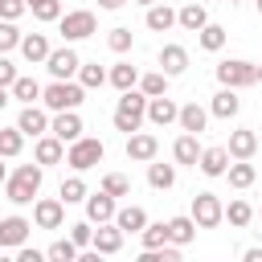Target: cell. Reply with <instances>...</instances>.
Here are the masks:
<instances>
[{
  "instance_id": "obj_1",
  "label": "cell",
  "mask_w": 262,
  "mask_h": 262,
  "mask_svg": "<svg viewBox=\"0 0 262 262\" xmlns=\"http://www.w3.org/2000/svg\"><path fill=\"white\" fill-rule=\"evenodd\" d=\"M41 180H45V168H41V164H20V168L4 180V196H8L12 205H29V201H37Z\"/></svg>"
},
{
  "instance_id": "obj_2",
  "label": "cell",
  "mask_w": 262,
  "mask_h": 262,
  "mask_svg": "<svg viewBox=\"0 0 262 262\" xmlns=\"http://www.w3.org/2000/svg\"><path fill=\"white\" fill-rule=\"evenodd\" d=\"M143 119H147V98H143L139 90H127V94H119V106H115V131H127V135H135V131L143 127Z\"/></svg>"
},
{
  "instance_id": "obj_3",
  "label": "cell",
  "mask_w": 262,
  "mask_h": 262,
  "mask_svg": "<svg viewBox=\"0 0 262 262\" xmlns=\"http://www.w3.org/2000/svg\"><path fill=\"white\" fill-rule=\"evenodd\" d=\"M82 98H86V90H82L78 82H49V86H41V102H45V111H53V115L78 111Z\"/></svg>"
},
{
  "instance_id": "obj_4",
  "label": "cell",
  "mask_w": 262,
  "mask_h": 262,
  "mask_svg": "<svg viewBox=\"0 0 262 262\" xmlns=\"http://www.w3.org/2000/svg\"><path fill=\"white\" fill-rule=\"evenodd\" d=\"M94 29H98V20H94V12H90V8H74V12H61V20H57V33H61V41H66V45L94 37Z\"/></svg>"
},
{
  "instance_id": "obj_5",
  "label": "cell",
  "mask_w": 262,
  "mask_h": 262,
  "mask_svg": "<svg viewBox=\"0 0 262 262\" xmlns=\"http://www.w3.org/2000/svg\"><path fill=\"white\" fill-rule=\"evenodd\" d=\"M217 82H221L225 90H246V86H254V82H258V70H254V61L229 57V61H221V66H217Z\"/></svg>"
},
{
  "instance_id": "obj_6",
  "label": "cell",
  "mask_w": 262,
  "mask_h": 262,
  "mask_svg": "<svg viewBox=\"0 0 262 262\" xmlns=\"http://www.w3.org/2000/svg\"><path fill=\"white\" fill-rule=\"evenodd\" d=\"M102 156H106L102 139H90V135H82L78 143H70V147H66V164H70L74 172H86V168L102 164Z\"/></svg>"
},
{
  "instance_id": "obj_7",
  "label": "cell",
  "mask_w": 262,
  "mask_h": 262,
  "mask_svg": "<svg viewBox=\"0 0 262 262\" xmlns=\"http://www.w3.org/2000/svg\"><path fill=\"white\" fill-rule=\"evenodd\" d=\"M192 221H196V229H213V225H221L225 221V205H221V196L217 192H196L192 196V213H188Z\"/></svg>"
},
{
  "instance_id": "obj_8",
  "label": "cell",
  "mask_w": 262,
  "mask_h": 262,
  "mask_svg": "<svg viewBox=\"0 0 262 262\" xmlns=\"http://www.w3.org/2000/svg\"><path fill=\"white\" fill-rule=\"evenodd\" d=\"M78 66H82V57H78L74 45H61V49H53V53L45 57V70L53 74V82H70V78L78 74Z\"/></svg>"
},
{
  "instance_id": "obj_9",
  "label": "cell",
  "mask_w": 262,
  "mask_h": 262,
  "mask_svg": "<svg viewBox=\"0 0 262 262\" xmlns=\"http://www.w3.org/2000/svg\"><path fill=\"white\" fill-rule=\"evenodd\" d=\"M29 229H33V221L20 217V213L0 217V250H20V246H29Z\"/></svg>"
},
{
  "instance_id": "obj_10",
  "label": "cell",
  "mask_w": 262,
  "mask_h": 262,
  "mask_svg": "<svg viewBox=\"0 0 262 262\" xmlns=\"http://www.w3.org/2000/svg\"><path fill=\"white\" fill-rule=\"evenodd\" d=\"M82 131H86V127H82V115H78V111H61V115H53V119H49V135H53V139H61L66 147H70V143H78V139H82Z\"/></svg>"
},
{
  "instance_id": "obj_11",
  "label": "cell",
  "mask_w": 262,
  "mask_h": 262,
  "mask_svg": "<svg viewBox=\"0 0 262 262\" xmlns=\"http://www.w3.org/2000/svg\"><path fill=\"white\" fill-rule=\"evenodd\" d=\"M61 221H66V205H61L57 196L33 201V225H37V229H61Z\"/></svg>"
},
{
  "instance_id": "obj_12",
  "label": "cell",
  "mask_w": 262,
  "mask_h": 262,
  "mask_svg": "<svg viewBox=\"0 0 262 262\" xmlns=\"http://www.w3.org/2000/svg\"><path fill=\"white\" fill-rule=\"evenodd\" d=\"M156 151H160V139H156L151 131H135V135H127V160H135V164H151Z\"/></svg>"
},
{
  "instance_id": "obj_13",
  "label": "cell",
  "mask_w": 262,
  "mask_h": 262,
  "mask_svg": "<svg viewBox=\"0 0 262 262\" xmlns=\"http://www.w3.org/2000/svg\"><path fill=\"white\" fill-rule=\"evenodd\" d=\"M16 131L41 139V135H49V115H45L41 106H20V115H16Z\"/></svg>"
},
{
  "instance_id": "obj_14",
  "label": "cell",
  "mask_w": 262,
  "mask_h": 262,
  "mask_svg": "<svg viewBox=\"0 0 262 262\" xmlns=\"http://www.w3.org/2000/svg\"><path fill=\"white\" fill-rule=\"evenodd\" d=\"M115 213H119L115 196H106V192L86 196V221H90V225H106V221H115Z\"/></svg>"
},
{
  "instance_id": "obj_15",
  "label": "cell",
  "mask_w": 262,
  "mask_h": 262,
  "mask_svg": "<svg viewBox=\"0 0 262 262\" xmlns=\"http://www.w3.org/2000/svg\"><path fill=\"white\" fill-rule=\"evenodd\" d=\"M188 70V49L184 45H164L160 49V74L164 78H180Z\"/></svg>"
},
{
  "instance_id": "obj_16",
  "label": "cell",
  "mask_w": 262,
  "mask_h": 262,
  "mask_svg": "<svg viewBox=\"0 0 262 262\" xmlns=\"http://www.w3.org/2000/svg\"><path fill=\"white\" fill-rule=\"evenodd\" d=\"M61 160H66V143H61V139H53V135H41V139L33 143V164L49 168V164H61Z\"/></svg>"
},
{
  "instance_id": "obj_17",
  "label": "cell",
  "mask_w": 262,
  "mask_h": 262,
  "mask_svg": "<svg viewBox=\"0 0 262 262\" xmlns=\"http://www.w3.org/2000/svg\"><path fill=\"white\" fill-rule=\"evenodd\" d=\"M90 250H98L102 258L119 254V250H123V233H119V225H115V221L98 225V229H94V242H90Z\"/></svg>"
},
{
  "instance_id": "obj_18",
  "label": "cell",
  "mask_w": 262,
  "mask_h": 262,
  "mask_svg": "<svg viewBox=\"0 0 262 262\" xmlns=\"http://www.w3.org/2000/svg\"><path fill=\"white\" fill-rule=\"evenodd\" d=\"M176 123H180V131H184V135H201V131L209 127V111H205V106H196V102H184V106H180V115H176Z\"/></svg>"
},
{
  "instance_id": "obj_19",
  "label": "cell",
  "mask_w": 262,
  "mask_h": 262,
  "mask_svg": "<svg viewBox=\"0 0 262 262\" xmlns=\"http://www.w3.org/2000/svg\"><path fill=\"white\" fill-rule=\"evenodd\" d=\"M229 160H250L254 151H258V135L250 131V127H237V131H229Z\"/></svg>"
},
{
  "instance_id": "obj_20",
  "label": "cell",
  "mask_w": 262,
  "mask_h": 262,
  "mask_svg": "<svg viewBox=\"0 0 262 262\" xmlns=\"http://www.w3.org/2000/svg\"><path fill=\"white\" fill-rule=\"evenodd\" d=\"M106 82H111L119 94H127V90H135V86H139V70H135L131 61H115V66L106 70Z\"/></svg>"
},
{
  "instance_id": "obj_21",
  "label": "cell",
  "mask_w": 262,
  "mask_h": 262,
  "mask_svg": "<svg viewBox=\"0 0 262 262\" xmlns=\"http://www.w3.org/2000/svg\"><path fill=\"white\" fill-rule=\"evenodd\" d=\"M176 115H180V106L164 94V98H147V123L151 127H168V123H176Z\"/></svg>"
},
{
  "instance_id": "obj_22",
  "label": "cell",
  "mask_w": 262,
  "mask_h": 262,
  "mask_svg": "<svg viewBox=\"0 0 262 262\" xmlns=\"http://www.w3.org/2000/svg\"><path fill=\"white\" fill-rule=\"evenodd\" d=\"M176 25L184 29V33H201L205 25H209V12H205V4H196V0H188L180 12H176Z\"/></svg>"
},
{
  "instance_id": "obj_23",
  "label": "cell",
  "mask_w": 262,
  "mask_h": 262,
  "mask_svg": "<svg viewBox=\"0 0 262 262\" xmlns=\"http://www.w3.org/2000/svg\"><path fill=\"white\" fill-rule=\"evenodd\" d=\"M20 53H25L29 66H37V61H45L53 49H49V37H45V33H25V37H20Z\"/></svg>"
},
{
  "instance_id": "obj_24",
  "label": "cell",
  "mask_w": 262,
  "mask_h": 262,
  "mask_svg": "<svg viewBox=\"0 0 262 262\" xmlns=\"http://www.w3.org/2000/svg\"><path fill=\"white\" fill-rule=\"evenodd\" d=\"M196 168H201L205 176H225V168H229V151H225V147H201Z\"/></svg>"
},
{
  "instance_id": "obj_25",
  "label": "cell",
  "mask_w": 262,
  "mask_h": 262,
  "mask_svg": "<svg viewBox=\"0 0 262 262\" xmlns=\"http://www.w3.org/2000/svg\"><path fill=\"white\" fill-rule=\"evenodd\" d=\"M192 237H196V221H192L188 213H180V217H172V221H168V246H176V250H180V246H188Z\"/></svg>"
},
{
  "instance_id": "obj_26",
  "label": "cell",
  "mask_w": 262,
  "mask_h": 262,
  "mask_svg": "<svg viewBox=\"0 0 262 262\" xmlns=\"http://www.w3.org/2000/svg\"><path fill=\"white\" fill-rule=\"evenodd\" d=\"M237 111H242V98H237V90H225V86H221V90L213 94V102H209V115H217V119H233Z\"/></svg>"
},
{
  "instance_id": "obj_27",
  "label": "cell",
  "mask_w": 262,
  "mask_h": 262,
  "mask_svg": "<svg viewBox=\"0 0 262 262\" xmlns=\"http://www.w3.org/2000/svg\"><path fill=\"white\" fill-rule=\"evenodd\" d=\"M115 225H119V233H123V237H127V233H143L147 213H143L139 205H127V209H119V213H115Z\"/></svg>"
},
{
  "instance_id": "obj_28",
  "label": "cell",
  "mask_w": 262,
  "mask_h": 262,
  "mask_svg": "<svg viewBox=\"0 0 262 262\" xmlns=\"http://www.w3.org/2000/svg\"><path fill=\"white\" fill-rule=\"evenodd\" d=\"M8 94H12L16 102H25V106H37V102H41V82H37V78H25V74H20V78H16L12 86H8Z\"/></svg>"
},
{
  "instance_id": "obj_29",
  "label": "cell",
  "mask_w": 262,
  "mask_h": 262,
  "mask_svg": "<svg viewBox=\"0 0 262 262\" xmlns=\"http://www.w3.org/2000/svg\"><path fill=\"white\" fill-rule=\"evenodd\" d=\"M225 176H229V188H250V184L258 180V168H254L250 160H229Z\"/></svg>"
},
{
  "instance_id": "obj_30",
  "label": "cell",
  "mask_w": 262,
  "mask_h": 262,
  "mask_svg": "<svg viewBox=\"0 0 262 262\" xmlns=\"http://www.w3.org/2000/svg\"><path fill=\"white\" fill-rule=\"evenodd\" d=\"M172 160L196 168V160H201V143H196V135H180V139L172 143Z\"/></svg>"
},
{
  "instance_id": "obj_31",
  "label": "cell",
  "mask_w": 262,
  "mask_h": 262,
  "mask_svg": "<svg viewBox=\"0 0 262 262\" xmlns=\"http://www.w3.org/2000/svg\"><path fill=\"white\" fill-rule=\"evenodd\" d=\"M143 25H147L151 33H168V29L176 25V12H172L168 4H151V8H147V16H143Z\"/></svg>"
},
{
  "instance_id": "obj_32",
  "label": "cell",
  "mask_w": 262,
  "mask_h": 262,
  "mask_svg": "<svg viewBox=\"0 0 262 262\" xmlns=\"http://www.w3.org/2000/svg\"><path fill=\"white\" fill-rule=\"evenodd\" d=\"M147 184L151 188H160V192H168L172 184H176V164H147Z\"/></svg>"
},
{
  "instance_id": "obj_33",
  "label": "cell",
  "mask_w": 262,
  "mask_h": 262,
  "mask_svg": "<svg viewBox=\"0 0 262 262\" xmlns=\"http://www.w3.org/2000/svg\"><path fill=\"white\" fill-rule=\"evenodd\" d=\"M139 242H143V250H164L168 246V221H147Z\"/></svg>"
},
{
  "instance_id": "obj_34",
  "label": "cell",
  "mask_w": 262,
  "mask_h": 262,
  "mask_svg": "<svg viewBox=\"0 0 262 262\" xmlns=\"http://www.w3.org/2000/svg\"><path fill=\"white\" fill-rule=\"evenodd\" d=\"M139 94H143V98H164V94H168V78H164L160 70L139 74Z\"/></svg>"
},
{
  "instance_id": "obj_35",
  "label": "cell",
  "mask_w": 262,
  "mask_h": 262,
  "mask_svg": "<svg viewBox=\"0 0 262 262\" xmlns=\"http://www.w3.org/2000/svg\"><path fill=\"white\" fill-rule=\"evenodd\" d=\"M25 8H29L37 20H45V25L61 20V0H25Z\"/></svg>"
},
{
  "instance_id": "obj_36",
  "label": "cell",
  "mask_w": 262,
  "mask_h": 262,
  "mask_svg": "<svg viewBox=\"0 0 262 262\" xmlns=\"http://www.w3.org/2000/svg\"><path fill=\"white\" fill-rule=\"evenodd\" d=\"M225 37H229V33H225L221 25H213V20H209V25L196 33V41H201V49H205V53H217V49L225 45Z\"/></svg>"
},
{
  "instance_id": "obj_37",
  "label": "cell",
  "mask_w": 262,
  "mask_h": 262,
  "mask_svg": "<svg viewBox=\"0 0 262 262\" xmlns=\"http://www.w3.org/2000/svg\"><path fill=\"white\" fill-rule=\"evenodd\" d=\"M106 82V70L98 66V61H82L78 66V86L82 90H94V86H102Z\"/></svg>"
},
{
  "instance_id": "obj_38",
  "label": "cell",
  "mask_w": 262,
  "mask_h": 262,
  "mask_svg": "<svg viewBox=\"0 0 262 262\" xmlns=\"http://www.w3.org/2000/svg\"><path fill=\"white\" fill-rule=\"evenodd\" d=\"M61 205H78V201H86V180L74 172V176H66L61 180V196H57Z\"/></svg>"
},
{
  "instance_id": "obj_39",
  "label": "cell",
  "mask_w": 262,
  "mask_h": 262,
  "mask_svg": "<svg viewBox=\"0 0 262 262\" xmlns=\"http://www.w3.org/2000/svg\"><path fill=\"white\" fill-rule=\"evenodd\" d=\"M20 147H25V135H20L16 127H0V160L20 156Z\"/></svg>"
},
{
  "instance_id": "obj_40",
  "label": "cell",
  "mask_w": 262,
  "mask_h": 262,
  "mask_svg": "<svg viewBox=\"0 0 262 262\" xmlns=\"http://www.w3.org/2000/svg\"><path fill=\"white\" fill-rule=\"evenodd\" d=\"M98 192H106V196H115V201H119V196H131V180H127L123 172H106Z\"/></svg>"
},
{
  "instance_id": "obj_41",
  "label": "cell",
  "mask_w": 262,
  "mask_h": 262,
  "mask_svg": "<svg viewBox=\"0 0 262 262\" xmlns=\"http://www.w3.org/2000/svg\"><path fill=\"white\" fill-rule=\"evenodd\" d=\"M225 221L237 225V229L250 225V221H254V205H250V201H229V205H225Z\"/></svg>"
},
{
  "instance_id": "obj_42",
  "label": "cell",
  "mask_w": 262,
  "mask_h": 262,
  "mask_svg": "<svg viewBox=\"0 0 262 262\" xmlns=\"http://www.w3.org/2000/svg\"><path fill=\"white\" fill-rule=\"evenodd\" d=\"M78 258V246L70 242V237H61V242H53L49 250H45V262H74Z\"/></svg>"
},
{
  "instance_id": "obj_43",
  "label": "cell",
  "mask_w": 262,
  "mask_h": 262,
  "mask_svg": "<svg viewBox=\"0 0 262 262\" xmlns=\"http://www.w3.org/2000/svg\"><path fill=\"white\" fill-rule=\"evenodd\" d=\"M70 242H74L78 250H90V242H94V225H90V221H74V225H70Z\"/></svg>"
},
{
  "instance_id": "obj_44",
  "label": "cell",
  "mask_w": 262,
  "mask_h": 262,
  "mask_svg": "<svg viewBox=\"0 0 262 262\" xmlns=\"http://www.w3.org/2000/svg\"><path fill=\"white\" fill-rule=\"evenodd\" d=\"M20 37H25V33H20L16 25H8V20H0V57H4L8 49H20Z\"/></svg>"
},
{
  "instance_id": "obj_45",
  "label": "cell",
  "mask_w": 262,
  "mask_h": 262,
  "mask_svg": "<svg viewBox=\"0 0 262 262\" xmlns=\"http://www.w3.org/2000/svg\"><path fill=\"white\" fill-rule=\"evenodd\" d=\"M135 262H184V258H180L176 246H164V250H143Z\"/></svg>"
},
{
  "instance_id": "obj_46",
  "label": "cell",
  "mask_w": 262,
  "mask_h": 262,
  "mask_svg": "<svg viewBox=\"0 0 262 262\" xmlns=\"http://www.w3.org/2000/svg\"><path fill=\"white\" fill-rule=\"evenodd\" d=\"M106 45H111L115 53H127V49H131V29H123V25L111 29V33H106Z\"/></svg>"
},
{
  "instance_id": "obj_47",
  "label": "cell",
  "mask_w": 262,
  "mask_h": 262,
  "mask_svg": "<svg viewBox=\"0 0 262 262\" xmlns=\"http://www.w3.org/2000/svg\"><path fill=\"white\" fill-rule=\"evenodd\" d=\"M29 8H25V0H0V20H8V25H16L20 16H25Z\"/></svg>"
},
{
  "instance_id": "obj_48",
  "label": "cell",
  "mask_w": 262,
  "mask_h": 262,
  "mask_svg": "<svg viewBox=\"0 0 262 262\" xmlns=\"http://www.w3.org/2000/svg\"><path fill=\"white\" fill-rule=\"evenodd\" d=\"M16 78H20V74H16V66H12L8 57H0V90H8Z\"/></svg>"
},
{
  "instance_id": "obj_49",
  "label": "cell",
  "mask_w": 262,
  "mask_h": 262,
  "mask_svg": "<svg viewBox=\"0 0 262 262\" xmlns=\"http://www.w3.org/2000/svg\"><path fill=\"white\" fill-rule=\"evenodd\" d=\"M12 262H45V250H33V246H20Z\"/></svg>"
},
{
  "instance_id": "obj_50",
  "label": "cell",
  "mask_w": 262,
  "mask_h": 262,
  "mask_svg": "<svg viewBox=\"0 0 262 262\" xmlns=\"http://www.w3.org/2000/svg\"><path fill=\"white\" fill-rule=\"evenodd\" d=\"M74 262H102V254H98V250H78Z\"/></svg>"
},
{
  "instance_id": "obj_51",
  "label": "cell",
  "mask_w": 262,
  "mask_h": 262,
  "mask_svg": "<svg viewBox=\"0 0 262 262\" xmlns=\"http://www.w3.org/2000/svg\"><path fill=\"white\" fill-rule=\"evenodd\" d=\"M242 262H262V246H250V250L242 254Z\"/></svg>"
},
{
  "instance_id": "obj_52",
  "label": "cell",
  "mask_w": 262,
  "mask_h": 262,
  "mask_svg": "<svg viewBox=\"0 0 262 262\" xmlns=\"http://www.w3.org/2000/svg\"><path fill=\"white\" fill-rule=\"evenodd\" d=\"M127 0H98V8H106V12H115V8H123Z\"/></svg>"
},
{
  "instance_id": "obj_53",
  "label": "cell",
  "mask_w": 262,
  "mask_h": 262,
  "mask_svg": "<svg viewBox=\"0 0 262 262\" xmlns=\"http://www.w3.org/2000/svg\"><path fill=\"white\" fill-rule=\"evenodd\" d=\"M8 102H12V94H8V90H0V111H4Z\"/></svg>"
},
{
  "instance_id": "obj_54",
  "label": "cell",
  "mask_w": 262,
  "mask_h": 262,
  "mask_svg": "<svg viewBox=\"0 0 262 262\" xmlns=\"http://www.w3.org/2000/svg\"><path fill=\"white\" fill-rule=\"evenodd\" d=\"M135 4H143V8H151V4H160V0H135Z\"/></svg>"
},
{
  "instance_id": "obj_55",
  "label": "cell",
  "mask_w": 262,
  "mask_h": 262,
  "mask_svg": "<svg viewBox=\"0 0 262 262\" xmlns=\"http://www.w3.org/2000/svg\"><path fill=\"white\" fill-rule=\"evenodd\" d=\"M4 180H8V172H4V164H0V184H4Z\"/></svg>"
},
{
  "instance_id": "obj_56",
  "label": "cell",
  "mask_w": 262,
  "mask_h": 262,
  "mask_svg": "<svg viewBox=\"0 0 262 262\" xmlns=\"http://www.w3.org/2000/svg\"><path fill=\"white\" fill-rule=\"evenodd\" d=\"M254 70H258V82H262V66H254Z\"/></svg>"
},
{
  "instance_id": "obj_57",
  "label": "cell",
  "mask_w": 262,
  "mask_h": 262,
  "mask_svg": "<svg viewBox=\"0 0 262 262\" xmlns=\"http://www.w3.org/2000/svg\"><path fill=\"white\" fill-rule=\"evenodd\" d=\"M254 4H258V12H262V0H254Z\"/></svg>"
},
{
  "instance_id": "obj_58",
  "label": "cell",
  "mask_w": 262,
  "mask_h": 262,
  "mask_svg": "<svg viewBox=\"0 0 262 262\" xmlns=\"http://www.w3.org/2000/svg\"><path fill=\"white\" fill-rule=\"evenodd\" d=\"M0 262H12V258H0Z\"/></svg>"
},
{
  "instance_id": "obj_59",
  "label": "cell",
  "mask_w": 262,
  "mask_h": 262,
  "mask_svg": "<svg viewBox=\"0 0 262 262\" xmlns=\"http://www.w3.org/2000/svg\"><path fill=\"white\" fill-rule=\"evenodd\" d=\"M229 4H242V0H229Z\"/></svg>"
},
{
  "instance_id": "obj_60",
  "label": "cell",
  "mask_w": 262,
  "mask_h": 262,
  "mask_svg": "<svg viewBox=\"0 0 262 262\" xmlns=\"http://www.w3.org/2000/svg\"><path fill=\"white\" fill-rule=\"evenodd\" d=\"M196 4H205V0H196Z\"/></svg>"
}]
</instances>
